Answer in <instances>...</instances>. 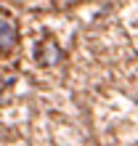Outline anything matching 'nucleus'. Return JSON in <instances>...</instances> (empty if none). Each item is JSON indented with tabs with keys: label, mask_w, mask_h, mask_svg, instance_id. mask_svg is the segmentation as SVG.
<instances>
[{
	"label": "nucleus",
	"mask_w": 138,
	"mask_h": 146,
	"mask_svg": "<svg viewBox=\"0 0 138 146\" xmlns=\"http://www.w3.org/2000/svg\"><path fill=\"white\" fill-rule=\"evenodd\" d=\"M13 45H16V27H13L11 21H3V19H0V50L8 53Z\"/></svg>",
	"instance_id": "obj_1"
}]
</instances>
